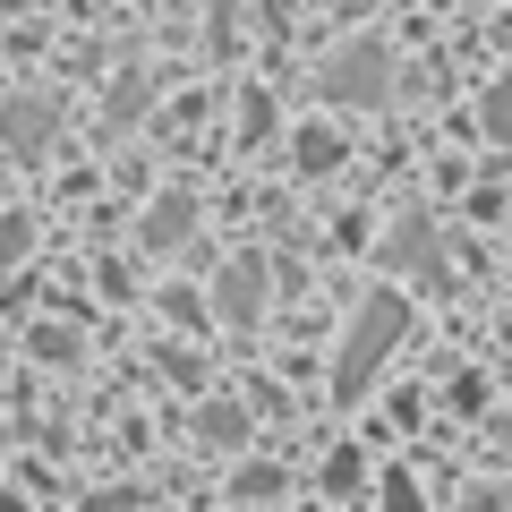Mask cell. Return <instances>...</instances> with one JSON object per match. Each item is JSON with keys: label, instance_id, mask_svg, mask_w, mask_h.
Returning a JSON list of instances; mask_svg holds the SVG:
<instances>
[{"label": "cell", "instance_id": "6da1fadb", "mask_svg": "<svg viewBox=\"0 0 512 512\" xmlns=\"http://www.w3.org/2000/svg\"><path fill=\"white\" fill-rule=\"evenodd\" d=\"M402 325H410V308L393 291H376L359 308V325H350V342H342V359H333V402H359L367 384H376V367L393 359V342H402Z\"/></svg>", "mask_w": 512, "mask_h": 512}, {"label": "cell", "instance_id": "7a4b0ae2", "mask_svg": "<svg viewBox=\"0 0 512 512\" xmlns=\"http://www.w3.org/2000/svg\"><path fill=\"white\" fill-rule=\"evenodd\" d=\"M325 94H333V103H384V94H393V52H384L376 35L342 43L333 69H325Z\"/></svg>", "mask_w": 512, "mask_h": 512}, {"label": "cell", "instance_id": "3957f363", "mask_svg": "<svg viewBox=\"0 0 512 512\" xmlns=\"http://www.w3.org/2000/svg\"><path fill=\"white\" fill-rule=\"evenodd\" d=\"M60 111L43 103V94H18V103H0V137H9V154H43L52 146Z\"/></svg>", "mask_w": 512, "mask_h": 512}, {"label": "cell", "instance_id": "277c9868", "mask_svg": "<svg viewBox=\"0 0 512 512\" xmlns=\"http://www.w3.org/2000/svg\"><path fill=\"white\" fill-rule=\"evenodd\" d=\"M333 163H342V137H333V128H299L291 137V171L316 180V171H333Z\"/></svg>", "mask_w": 512, "mask_h": 512}, {"label": "cell", "instance_id": "5b68a950", "mask_svg": "<svg viewBox=\"0 0 512 512\" xmlns=\"http://www.w3.org/2000/svg\"><path fill=\"white\" fill-rule=\"evenodd\" d=\"M222 308H231L239 325H248V316L265 308V282H256V265H231V274H222Z\"/></svg>", "mask_w": 512, "mask_h": 512}, {"label": "cell", "instance_id": "8992f818", "mask_svg": "<svg viewBox=\"0 0 512 512\" xmlns=\"http://www.w3.org/2000/svg\"><path fill=\"white\" fill-rule=\"evenodd\" d=\"M171 239H188V205L163 197V214H146V248H171Z\"/></svg>", "mask_w": 512, "mask_h": 512}, {"label": "cell", "instance_id": "52a82bcc", "mask_svg": "<svg viewBox=\"0 0 512 512\" xmlns=\"http://www.w3.org/2000/svg\"><path fill=\"white\" fill-rule=\"evenodd\" d=\"M359 478H367V461H359V453H350V444H342V453L325 461V487H333V495H350V487H359Z\"/></svg>", "mask_w": 512, "mask_h": 512}, {"label": "cell", "instance_id": "ba28073f", "mask_svg": "<svg viewBox=\"0 0 512 512\" xmlns=\"http://www.w3.org/2000/svg\"><path fill=\"white\" fill-rule=\"evenodd\" d=\"M282 487V470H265V461H256V470H239V495H248V504H256V495H274Z\"/></svg>", "mask_w": 512, "mask_h": 512}, {"label": "cell", "instance_id": "9c48e42d", "mask_svg": "<svg viewBox=\"0 0 512 512\" xmlns=\"http://www.w3.org/2000/svg\"><path fill=\"white\" fill-rule=\"evenodd\" d=\"M384 512H419V487H410V478H393V487H384Z\"/></svg>", "mask_w": 512, "mask_h": 512}, {"label": "cell", "instance_id": "30bf717a", "mask_svg": "<svg viewBox=\"0 0 512 512\" xmlns=\"http://www.w3.org/2000/svg\"><path fill=\"white\" fill-rule=\"evenodd\" d=\"M504 333H512V325H504Z\"/></svg>", "mask_w": 512, "mask_h": 512}]
</instances>
